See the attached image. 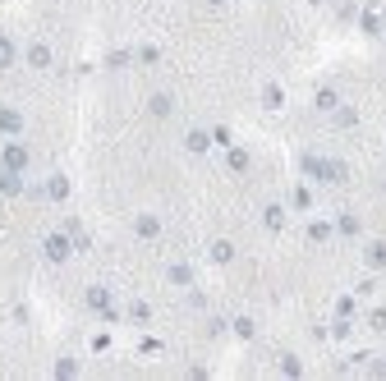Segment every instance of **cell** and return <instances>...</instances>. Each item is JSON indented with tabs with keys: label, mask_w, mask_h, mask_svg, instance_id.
Segmentation results:
<instances>
[{
	"label": "cell",
	"mask_w": 386,
	"mask_h": 381,
	"mask_svg": "<svg viewBox=\"0 0 386 381\" xmlns=\"http://www.w3.org/2000/svg\"><path fill=\"white\" fill-rule=\"evenodd\" d=\"M23 60L33 65V70H51L55 55H51V46H46V42H28V46H23Z\"/></svg>",
	"instance_id": "obj_8"
},
{
	"label": "cell",
	"mask_w": 386,
	"mask_h": 381,
	"mask_svg": "<svg viewBox=\"0 0 386 381\" xmlns=\"http://www.w3.org/2000/svg\"><path fill=\"white\" fill-rule=\"evenodd\" d=\"M148 115L152 120H170V115H175V92H152L148 96Z\"/></svg>",
	"instance_id": "obj_6"
},
{
	"label": "cell",
	"mask_w": 386,
	"mask_h": 381,
	"mask_svg": "<svg viewBox=\"0 0 386 381\" xmlns=\"http://www.w3.org/2000/svg\"><path fill=\"white\" fill-rule=\"evenodd\" d=\"M42 253H46V262H55V267H65V262L74 258V234H70V226L46 234V239H42Z\"/></svg>",
	"instance_id": "obj_1"
},
{
	"label": "cell",
	"mask_w": 386,
	"mask_h": 381,
	"mask_svg": "<svg viewBox=\"0 0 386 381\" xmlns=\"http://www.w3.org/2000/svg\"><path fill=\"white\" fill-rule=\"evenodd\" d=\"M23 111H18V106H0V133H5V138H18V133H23Z\"/></svg>",
	"instance_id": "obj_4"
},
{
	"label": "cell",
	"mask_w": 386,
	"mask_h": 381,
	"mask_svg": "<svg viewBox=\"0 0 386 381\" xmlns=\"http://www.w3.org/2000/svg\"><path fill=\"white\" fill-rule=\"evenodd\" d=\"M248 165H253V156H248L244 148H230V170H235V175H244Z\"/></svg>",
	"instance_id": "obj_20"
},
{
	"label": "cell",
	"mask_w": 386,
	"mask_h": 381,
	"mask_svg": "<svg viewBox=\"0 0 386 381\" xmlns=\"http://www.w3.org/2000/svg\"><path fill=\"white\" fill-rule=\"evenodd\" d=\"M331 234H336V226H331V221H313V226H308V239H313V243H326Z\"/></svg>",
	"instance_id": "obj_19"
},
{
	"label": "cell",
	"mask_w": 386,
	"mask_h": 381,
	"mask_svg": "<svg viewBox=\"0 0 386 381\" xmlns=\"http://www.w3.org/2000/svg\"><path fill=\"white\" fill-rule=\"evenodd\" d=\"M83 299H88V308H92V312H101V317H115V304H111V289H101V285H92V289H88V294H83Z\"/></svg>",
	"instance_id": "obj_9"
},
{
	"label": "cell",
	"mask_w": 386,
	"mask_h": 381,
	"mask_svg": "<svg viewBox=\"0 0 386 381\" xmlns=\"http://www.w3.org/2000/svg\"><path fill=\"white\" fill-rule=\"evenodd\" d=\"M281 372H290V377H299L304 368H299V358H281Z\"/></svg>",
	"instance_id": "obj_26"
},
{
	"label": "cell",
	"mask_w": 386,
	"mask_h": 381,
	"mask_svg": "<svg viewBox=\"0 0 386 381\" xmlns=\"http://www.w3.org/2000/svg\"><path fill=\"white\" fill-rule=\"evenodd\" d=\"M336 230H341V234H350V239H354V234H359L363 226H359V216H341V221H336Z\"/></svg>",
	"instance_id": "obj_22"
},
{
	"label": "cell",
	"mask_w": 386,
	"mask_h": 381,
	"mask_svg": "<svg viewBox=\"0 0 386 381\" xmlns=\"http://www.w3.org/2000/svg\"><path fill=\"white\" fill-rule=\"evenodd\" d=\"M184 152H189V156H207V152H211V133H207V129H189V133H184Z\"/></svg>",
	"instance_id": "obj_10"
},
{
	"label": "cell",
	"mask_w": 386,
	"mask_h": 381,
	"mask_svg": "<svg viewBox=\"0 0 386 381\" xmlns=\"http://www.w3.org/2000/svg\"><path fill=\"white\" fill-rule=\"evenodd\" d=\"M129 321H138V326H143V321H152V308L148 304H133L129 308Z\"/></svg>",
	"instance_id": "obj_25"
},
{
	"label": "cell",
	"mask_w": 386,
	"mask_h": 381,
	"mask_svg": "<svg viewBox=\"0 0 386 381\" xmlns=\"http://www.w3.org/2000/svg\"><path fill=\"white\" fill-rule=\"evenodd\" d=\"M290 202H294V207H313V189H308V184H299V189H294V198H290Z\"/></svg>",
	"instance_id": "obj_23"
},
{
	"label": "cell",
	"mask_w": 386,
	"mask_h": 381,
	"mask_svg": "<svg viewBox=\"0 0 386 381\" xmlns=\"http://www.w3.org/2000/svg\"><path fill=\"white\" fill-rule=\"evenodd\" d=\"M304 170L308 175H313V180H322V184H336V180H341V165H336V161H326V156H304Z\"/></svg>",
	"instance_id": "obj_3"
},
{
	"label": "cell",
	"mask_w": 386,
	"mask_h": 381,
	"mask_svg": "<svg viewBox=\"0 0 386 381\" xmlns=\"http://www.w3.org/2000/svg\"><path fill=\"white\" fill-rule=\"evenodd\" d=\"M14 60H18V46H14V37H5V33H0V70H9Z\"/></svg>",
	"instance_id": "obj_16"
},
{
	"label": "cell",
	"mask_w": 386,
	"mask_h": 381,
	"mask_svg": "<svg viewBox=\"0 0 386 381\" xmlns=\"http://www.w3.org/2000/svg\"><path fill=\"white\" fill-rule=\"evenodd\" d=\"M0 193H5V198L23 193V175H14V170H0Z\"/></svg>",
	"instance_id": "obj_15"
},
{
	"label": "cell",
	"mask_w": 386,
	"mask_h": 381,
	"mask_svg": "<svg viewBox=\"0 0 386 381\" xmlns=\"http://www.w3.org/2000/svg\"><path fill=\"white\" fill-rule=\"evenodd\" d=\"M285 221H290L285 202H267V207H263V230H267V234H281Z\"/></svg>",
	"instance_id": "obj_5"
},
{
	"label": "cell",
	"mask_w": 386,
	"mask_h": 381,
	"mask_svg": "<svg viewBox=\"0 0 386 381\" xmlns=\"http://www.w3.org/2000/svg\"><path fill=\"white\" fill-rule=\"evenodd\" d=\"M28 165H33V152H28V143L9 138L5 148H0V170H14V175H28Z\"/></svg>",
	"instance_id": "obj_2"
},
{
	"label": "cell",
	"mask_w": 386,
	"mask_h": 381,
	"mask_svg": "<svg viewBox=\"0 0 386 381\" xmlns=\"http://www.w3.org/2000/svg\"><path fill=\"white\" fill-rule=\"evenodd\" d=\"M368 267H373V271H386V243H382V239L368 243Z\"/></svg>",
	"instance_id": "obj_18"
},
{
	"label": "cell",
	"mask_w": 386,
	"mask_h": 381,
	"mask_svg": "<svg viewBox=\"0 0 386 381\" xmlns=\"http://www.w3.org/2000/svg\"><path fill=\"white\" fill-rule=\"evenodd\" d=\"M133 234H138V239H161V216H152V211H138V216H133Z\"/></svg>",
	"instance_id": "obj_7"
},
{
	"label": "cell",
	"mask_w": 386,
	"mask_h": 381,
	"mask_svg": "<svg viewBox=\"0 0 386 381\" xmlns=\"http://www.w3.org/2000/svg\"><path fill=\"white\" fill-rule=\"evenodd\" d=\"M235 336H239V340H253V336H258L253 317H235Z\"/></svg>",
	"instance_id": "obj_21"
},
{
	"label": "cell",
	"mask_w": 386,
	"mask_h": 381,
	"mask_svg": "<svg viewBox=\"0 0 386 381\" xmlns=\"http://www.w3.org/2000/svg\"><path fill=\"white\" fill-rule=\"evenodd\" d=\"M55 377H79V363L74 358H55Z\"/></svg>",
	"instance_id": "obj_24"
},
{
	"label": "cell",
	"mask_w": 386,
	"mask_h": 381,
	"mask_svg": "<svg viewBox=\"0 0 386 381\" xmlns=\"http://www.w3.org/2000/svg\"><path fill=\"white\" fill-rule=\"evenodd\" d=\"M313 106H317V111H336V106H341V92H336V87H317Z\"/></svg>",
	"instance_id": "obj_13"
},
{
	"label": "cell",
	"mask_w": 386,
	"mask_h": 381,
	"mask_svg": "<svg viewBox=\"0 0 386 381\" xmlns=\"http://www.w3.org/2000/svg\"><path fill=\"white\" fill-rule=\"evenodd\" d=\"M166 280H170V285H180V289H189L193 285V267H189V262H170V267H166Z\"/></svg>",
	"instance_id": "obj_12"
},
{
	"label": "cell",
	"mask_w": 386,
	"mask_h": 381,
	"mask_svg": "<svg viewBox=\"0 0 386 381\" xmlns=\"http://www.w3.org/2000/svg\"><path fill=\"white\" fill-rule=\"evenodd\" d=\"M336 129H354V124H359V111H354V106H336Z\"/></svg>",
	"instance_id": "obj_17"
},
{
	"label": "cell",
	"mask_w": 386,
	"mask_h": 381,
	"mask_svg": "<svg viewBox=\"0 0 386 381\" xmlns=\"http://www.w3.org/2000/svg\"><path fill=\"white\" fill-rule=\"evenodd\" d=\"M46 198L65 202V198H70V180H65V175H51V180H46Z\"/></svg>",
	"instance_id": "obj_14"
},
{
	"label": "cell",
	"mask_w": 386,
	"mask_h": 381,
	"mask_svg": "<svg viewBox=\"0 0 386 381\" xmlns=\"http://www.w3.org/2000/svg\"><path fill=\"white\" fill-rule=\"evenodd\" d=\"M207 258L216 262V267H230V262H235V243H230V239H211L207 243Z\"/></svg>",
	"instance_id": "obj_11"
}]
</instances>
